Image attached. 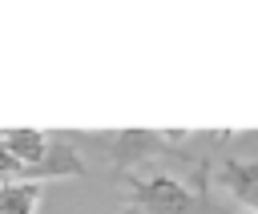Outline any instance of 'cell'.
<instances>
[{
    "label": "cell",
    "instance_id": "5b68a950",
    "mask_svg": "<svg viewBox=\"0 0 258 214\" xmlns=\"http://www.w3.org/2000/svg\"><path fill=\"white\" fill-rule=\"evenodd\" d=\"M40 198H44V186L40 182H4L0 186V214H36L40 210Z\"/></svg>",
    "mask_w": 258,
    "mask_h": 214
},
{
    "label": "cell",
    "instance_id": "6da1fadb",
    "mask_svg": "<svg viewBox=\"0 0 258 214\" xmlns=\"http://www.w3.org/2000/svg\"><path fill=\"white\" fill-rule=\"evenodd\" d=\"M129 190H133L137 210H145V214H189L194 210V194L169 174H153L145 182H129Z\"/></svg>",
    "mask_w": 258,
    "mask_h": 214
},
{
    "label": "cell",
    "instance_id": "277c9868",
    "mask_svg": "<svg viewBox=\"0 0 258 214\" xmlns=\"http://www.w3.org/2000/svg\"><path fill=\"white\" fill-rule=\"evenodd\" d=\"M222 186L258 214V162H226L222 166Z\"/></svg>",
    "mask_w": 258,
    "mask_h": 214
},
{
    "label": "cell",
    "instance_id": "3957f363",
    "mask_svg": "<svg viewBox=\"0 0 258 214\" xmlns=\"http://www.w3.org/2000/svg\"><path fill=\"white\" fill-rule=\"evenodd\" d=\"M81 174H85V162H81L77 145H69V141H56V137H52L48 157L28 174V182H44V178H81Z\"/></svg>",
    "mask_w": 258,
    "mask_h": 214
},
{
    "label": "cell",
    "instance_id": "7a4b0ae2",
    "mask_svg": "<svg viewBox=\"0 0 258 214\" xmlns=\"http://www.w3.org/2000/svg\"><path fill=\"white\" fill-rule=\"evenodd\" d=\"M0 141L12 153V162L20 166V182H28V174L48 157L52 133H44V129H0Z\"/></svg>",
    "mask_w": 258,
    "mask_h": 214
}]
</instances>
